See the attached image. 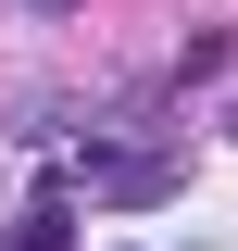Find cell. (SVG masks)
I'll list each match as a JSON object with an SVG mask.
<instances>
[{
  "label": "cell",
  "instance_id": "1",
  "mask_svg": "<svg viewBox=\"0 0 238 251\" xmlns=\"http://www.w3.org/2000/svg\"><path fill=\"white\" fill-rule=\"evenodd\" d=\"M0 251H75V201L50 188L38 214H13V239H0Z\"/></svg>",
  "mask_w": 238,
  "mask_h": 251
},
{
  "label": "cell",
  "instance_id": "2",
  "mask_svg": "<svg viewBox=\"0 0 238 251\" xmlns=\"http://www.w3.org/2000/svg\"><path fill=\"white\" fill-rule=\"evenodd\" d=\"M226 138H238V113H226Z\"/></svg>",
  "mask_w": 238,
  "mask_h": 251
}]
</instances>
